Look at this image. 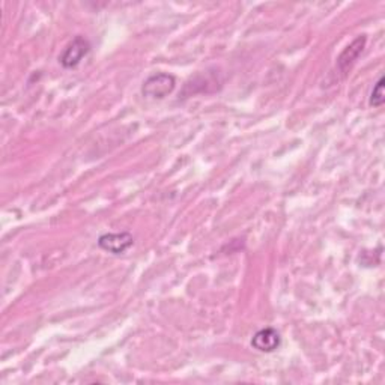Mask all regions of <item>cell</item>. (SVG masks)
I'll list each match as a JSON object with an SVG mask.
<instances>
[{"label": "cell", "mask_w": 385, "mask_h": 385, "mask_svg": "<svg viewBox=\"0 0 385 385\" xmlns=\"http://www.w3.org/2000/svg\"><path fill=\"white\" fill-rule=\"evenodd\" d=\"M366 41H367L366 35H360L358 38H355V40L342 51L340 56L337 58V70H339V72L346 74L352 68V65L357 62V59L360 58V55L363 53Z\"/></svg>", "instance_id": "4"}, {"label": "cell", "mask_w": 385, "mask_h": 385, "mask_svg": "<svg viewBox=\"0 0 385 385\" xmlns=\"http://www.w3.org/2000/svg\"><path fill=\"white\" fill-rule=\"evenodd\" d=\"M134 246V238L130 232L104 234L98 238V247L112 254H124Z\"/></svg>", "instance_id": "3"}, {"label": "cell", "mask_w": 385, "mask_h": 385, "mask_svg": "<svg viewBox=\"0 0 385 385\" xmlns=\"http://www.w3.org/2000/svg\"><path fill=\"white\" fill-rule=\"evenodd\" d=\"M281 337L274 328H262L251 339V346L261 352H274L280 348Z\"/></svg>", "instance_id": "5"}, {"label": "cell", "mask_w": 385, "mask_h": 385, "mask_svg": "<svg viewBox=\"0 0 385 385\" xmlns=\"http://www.w3.org/2000/svg\"><path fill=\"white\" fill-rule=\"evenodd\" d=\"M176 79L168 72H157L149 75L142 86L143 97L149 99H163L175 91Z\"/></svg>", "instance_id": "1"}, {"label": "cell", "mask_w": 385, "mask_h": 385, "mask_svg": "<svg viewBox=\"0 0 385 385\" xmlns=\"http://www.w3.org/2000/svg\"><path fill=\"white\" fill-rule=\"evenodd\" d=\"M91 51V43L87 38L79 35L75 36L72 41L68 43V45L63 48V51L59 56V62L63 68L72 70L77 68L82 63L83 58H86Z\"/></svg>", "instance_id": "2"}, {"label": "cell", "mask_w": 385, "mask_h": 385, "mask_svg": "<svg viewBox=\"0 0 385 385\" xmlns=\"http://www.w3.org/2000/svg\"><path fill=\"white\" fill-rule=\"evenodd\" d=\"M384 101H385V97H384V77H379V80L376 82L374 89H372L369 104L372 107H381L384 104Z\"/></svg>", "instance_id": "6"}]
</instances>
